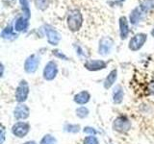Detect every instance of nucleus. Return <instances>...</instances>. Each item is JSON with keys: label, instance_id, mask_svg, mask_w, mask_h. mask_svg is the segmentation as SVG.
Masks as SVG:
<instances>
[{"label": "nucleus", "instance_id": "1", "mask_svg": "<svg viewBox=\"0 0 154 144\" xmlns=\"http://www.w3.org/2000/svg\"><path fill=\"white\" fill-rule=\"evenodd\" d=\"M83 23V17L78 10H72L67 16V26L72 32L78 31Z\"/></svg>", "mask_w": 154, "mask_h": 144}, {"label": "nucleus", "instance_id": "2", "mask_svg": "<svg viewBox=\"0 0 154 144\" xmlns=\"http://www.w3.org/2000/svg\"><path fill=\"white\" fill-rule=\"evenodd\" d=\"M113 129L119 133H127L131 129V122L126 116H119L113 122Z\"/></svg>", "mask_w": 154, "mask_h": 144}, {"label": "nucleus", "instance_id": "3", "mask_svg": "<svg viewBox=\"0 0 154 144\" xmlns=\"http://www.w3.org/2000/svg\"><path fill=\"white\" fill-rule=\"evenodd\" d=\"M29 95V85L25 80L20 81V83L17 86L16 89V100L18 103H23L25 102L28 98Z\"/></svg>", "mask_w": 154, "mask_h": 144}, {"label": "nucleus", "instance_id": "4", "mask_svg": "<svg viewBox=\"0 0 154 144\" xmlns=\"http://www.w3.org/2000/svg\"><path fill=\"white\" fill-rule=\"evenodd\" d=\"M29 131H30V126H29V124L26 122H23V121L17 122L16 124H14L12 127L13 134L19 138H22L25 136L29 133Z\"/></svg>", "mask_w": 154, "mask_h": 144}, {"label": "nucleus", "instance_id": "5", "mask_svg": "<svg viewBox=\"0 0 154 144\" xmlns=\"http://www.w3.org/2000/svg\"><path fill=\"white\" fill-rule=\"evenodd\" d=\"M147 40V36L146 34L140 33L138 35L134 36L129 41V49L132 51H138L139 49H141L143 45L144 44V42Z\"/></svg>", "mask_w": 154, "mask_h": 144}, {"label": "nucleus", "instance_id": "6", "mask_svg": "<svg viewBox=\"0 0 154 144\" xmlns=\"http://www.w3.org/2000/svg\"><path fill=\"white\" fill-rule=\"evenodd\" d=\"M58 74V66L54 61L48 62L43 69V78L46 81H52Z\"/></svg>", "mask_w": 154, "mask_h": 144}, {"label": "nucleus", "instance_id": "7", "mask_svg": "<svg viewBox=\"0 0 154 144\" xmlns=\"http://www.w3.org/2000/svg\"><path fill=\"white\" fill-rule=\"evenodd\" d=\"M38 64H40V57L36 54H33L26 59L25 64H24V69L27 73H35Z\"/></svg>", "mask_w": 154, "mask_h": 144}, {"label": "nucleus", "instance_id": "8", "mask_svg": "<svg viewBox=\"0 0 154 144\" xmlns=\"http://www.w3.org/2000/svg\"><path fill=\"white\" fill-rule=\"evenodd\" d=\"M113 46H114V41L112 38L109 37L102 38L99 41V46H98L99 54H101L102 56L110 54L111 51H112Z\"/></svg>", "mask_w": 154, "mask_h": 144}, {"label": "nucleus", "instance_id": "9", "mask_svg": "<svg viewBox=\"0 0 154 144\" xmlns=\"http://www.w3.org/2000/svg\"><path fill=\"white\" fill-rule=\"evenodd\" d=\"M45 31L47 37V40L50 43L51 45H58V43L61 40V35L58 33L54 28L49 26V25H45Z\"/></svg>", "mask_w": 154, "mask_h": 144}, {"label": "nucleus", "instance_id": "10", "mask_svg": "<svg viewBox=\"0 0 154 144\" xmlns=\"http://www.w3.org/2000/svg\"><path fill=\"white\" fill-rule=\"evenodd\" d=\"M30 110L25 104L19 103L14 110V116L17 120H25L29 117Z\"/></svg>", "mask_w": 154, "mask_h": 144}, {"label": "nucleus", "instance_id": "11", "mask_svg": "<svg viewBox=\"0 0 154 144\" xmlns=\"http://www.w3.org/2000/svg\"><path fill=\"white\" fill-rule=\"evenodd\" d=\"M106 62L104 61H100V60H91L88 61L85 64V67L88 70L91 71H97L106 68Z\"/></svg>", "mask_w": 154, "mask_h": 144}, {"label": "nucleus", "instance_id": "12", "mask_svg": "<svg viewBox=\"0 0 154 144\" xmlns=\"http://www.w3.org/2000/svg\"><path fill=\"white\" fill-rule=\"evenodd\" d=\"M90 99H91V95L88 91H86V90L80 91V92L77 93L73 98L74 102L78 105H85L89 102Z\"/></svg>", "mask_w": 154, "mask_h": 144}, {"label": "nucleus", "instance_id": "13", "mask_svg": "<svg viewBox=\"0 0 154 144\" xmlns=\"http://www.w3.org/2000/svg\"><path fill=\"white\" fill-rule=\"evenodd\" d=\"M124 97L123 88L122 86H116L113 90V102L114 104H120Z\"/></svg>", "mask_w": 154, "mask_h": 144}, {"label": "nucleus", "instance_id": "14", "mask_svg": "<svg viewBox=\"0 0 154 144\" xmlns=\"http://www.w3.org/2000/svg\"><path fill=\"white\" fill-rule=\"evenodd\" d=\"M119 33H120V38H122V40L126 38L128 36V33H129L128 23H127L126 18L124 16L120 17V19H119Z\"/></svg>", "mask_w": 154, "mask_h": 144}, {"label": "nucleus", "instance_id": "15", "mask_svg": "<svg viewBox=\"0 0 154 144\" xmlns=\"http://www.w3.org/2000/svg\"><path fill=\"white\" fill-rule=\"evenodd\" d=\"M117 77H118V71L117 69H114L112 70L109 73V75L106 77V79L104 81V88L106 89L110 88L115 83H116V80H117Z\"/></svg>", "mask_w": 154, "mask_h": 144}, {"label": "nucleus", "instance_id": "16", "mask_svg": "<svg viewBox=\"0 0 154 144\" xmlns=\"http://www.w3.org/2000/svg\"><path fill=\"white\" fill-rule=\"evenodd\" d=\"M28 19L26 17H18L17 21L14 22V30L17 32L25 31L28 27Z\"/></svg>", "mask_w": 154, "mask_h": 144}, {"label": "nucleus", "instance_id": "17", "mask_svg": "<svg viewBox=\"0 0 154 144\" xmlns=\"http://www.w3.org/2000/svg\"><path fill=\"white\" fill-rule=\"evenodd\" d=\"M143 12L141 9H139V8L134 9L131 13V14H130V22H131L132 24L138 23L143 18Z\"/></svg>", "mask_w": 154, "mask_h": 144}, {"label": "nucleus", "instance_id": "18", "mask_svg": "<svg viewBox=\"0 0 154 144\" xmlns=\"http://www.w3.org/2000/svg\"><path fill=\"white\" fill-rule=\"evenodd\" d=\"M153 8H154V0H143L141 2V6H140V9L143 12H147Z\"/></svg>", "mask_w": 154, "mask_h": 144}, {"label": "nucleus", "instance_id": "19", "mask_svg": "<svg viewBox=\"0 0 154 144\" xmlns=\"http://www.w3.org/2000/svg\"><path fill=\"white\" fill-rule=\"evenodd\" d=\"M1 36L3 38H6V40H12V38H17V35H14L13 33V29L11 27H7L6 29H4Z\"/></svg>", "mask_w": 154, "mask_h": 144}, {"label": "nucleus", "instance_id": "20", "mask_svg": "<svg viewBox=\"0 0 154 144\" xmlns=\"http://www.w3.org/2000/svg\"><path fill=\"white\" fill-rule=\"evenodd\" d=\"M40 144H57V140L54 136H51V134H45V136L42 138Z\"/></svg>", "mask_w": 154, "mask_h": 144}, {"label": "nucleus", "instance_id": "21", "mask_svg": "<svg viewBox=\"0 0 154 144\" xmlns=\"http://www.w3.org/2000/svg\"><path fill=\"white\" fill-rule=\"evenodd\" d=\"M76 115L80 118H85L89 115V110L86 107H79L76 109Z\"/></svg>", "mask_w": 154, "mask_h": 144}, {"label": "nucleus", "instance_id": "22", "mask_svg": "<svg viewBox=\"0 0 154 144\" xmlns=\"http://www.w3.org/2000/svg\"><path fill=\"white\" fill-rule=\"evenodd\" d=\"M49 0H35V5L38 9L40 10H45L48 7Z\"/></svg>", "mask_w": 154, "mask_h": 144}, {"label": "nucleus", "instance_id": "23", "mask_svg": "<svg viewBox=\"0 0 154 144\" xmlns=\"http://www.w3.org/2000/svg\"><path fill=\"white\" fill-rule=\"evenodd\" d=\"M80 126L76 124H66L65 126V131L66 132H69V133H77L79 132Z\"/></svg>", "mask_w": 154, "mask_h": 144}, {"label": "nucleus", "instance_id": "24", "mask_svg": "<svg viewBox=\"0 0 154 144\" xmlns=\"http://www.w3.org/2000/svg\"><path fill=\"white\" fill-rule=\"evenodd\" d=\"M20 3L22 5V10H23V13L25 14L24 17H26L27 19L30 16V12H29V3H28V0H20Z\"/></svg>", "mask_w": 154, "mask_h": 144}, {"label": "nucleus", "instance_id": "25", "mask_svg": "<svg viewBox=\"0 0 154 144\" xmlns=\"http://www.w3.org/2000/svg\"><path fill=\"white\" fill-rule=\"evenodd\" d=\"M83 144H99V142L95 136H89L84 138Z\"/></svg>", "mask_w": 154, "mask_h": 144}, {"label": "nucleus", "instance_id": "26", "mask_svg": "<svg viewBox=\"0 0 154 144\" xmlns=\"http://www.w3.org/2000/svg\"><path fill=\"white\" fill-rule=\"evenodd\" d=\"M74 47H75V50H76V53L78 54V56L79 57H83V58H87V54H86V52H85V50L82 48L81 46H79V45H74Z\"/></svg>", "mask_w": 154, "mask_h": 144}, {"label": "nucleus", "instance_id": "27", "mask_svg": "<svg viewBox=\"0 0 154 144\" xmlns=\"http://www.w3.org/2000/svg\"><path fill=\"white\" fill-rule=\"evenodd\" d=\"M83 132L86 133V134H90L91 136H95V134H97L96 130L94 129V128H91V127H86V128H84Z\"/></svg>", "mask_w": 154, "mask_h": 144}, {"label": "nucleus", "instance_id": "28", "mask_svg": "<svg viewBox=\"0 0 154 144\" xmlns=\"http://www.w3.org/2000/svg\"><path fill=\"white\" fill-rule=\"evenodd\" d=\"M53 54H55L57 57H59V58H62V59H64V60H67V58L63 54V53H61L60 51H58V50H56V51H53Z\"/></svg>", "mask_w": 154, "mask_h": 144}, {"label": "nucleus", "instance_id": "29", "mask_svg": "<svg viewBox=\"0 0 154 144\" xmlns=\"http://www.w3.org/2000/svg\"><path fill=\"white\" fill-rule=\"evenodd\" d=\"M148 90L151 94L154 95V82H152V83H150L148 85Z\"/></svg>", "mask_w": 154, "mask_h": 144}, {"label": "nucleus", "instance_id": "30", "mask_svg": "<svg viewBox=\"0 0 154 144\" xmlns=\"http://www.w3.org/2000/svg\"><path fill=\"white\" fill-rule=\"evenodd\" d=\"M4 139H5V130L2 127L1 128V141H0V142H1V144L4 142Z\"/></svg>", "mask_w": 154, "mask_h": 144}, {"label": "nucleus", "instance_id": "31", "mask_svg": "<svg viewBox=\"0 0 154 144\" xmlns=\"http://www.w3.org/2000/svg\"><path fill=\"white\" fill-rule=\"evenodd\" d=\"M23 144H37L34 140H30V141H26L25 143H23Z\"/></svg>", "mask_w": 154, "mask_h": 144}, {"label": "nucleus", "instance_id": "32", "mask_svg": "<svg viewBox=\"0 0 154 144\" xmlns=\"http://www.w3.org/2000/svg\"><path fill=\"white\" fill-rule=\"evenodd\" d=\"M151 35H152V36L154 37V28H153V30L151 31Z\"/></svg>", "mask_w": 154, "mask_h": 144}, {"label": "nucleus", "instance_id": "33", "mask_svg": "<svg viewBox=\"0 0 154 144\" xmlns=\"http://www.w3.org/2000/svg\"><path fill=\"white\" fill-rule=\"evenodd\" d=\"M120 1H123V0H120Z\"/></svg>", "mask_w": 154, "mask_h": 144}]
</instances>
